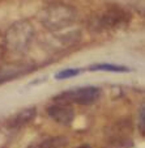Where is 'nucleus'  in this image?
<instances>
[{
    "instance_id": "nucleus-1",
    "label": "nucleus",
    "mask_w": 145,
    "mask_h": 148,
    "mask_svg": "<svg viewBox=\"0 0 145 148\" xmlns=\"http://www.w3.org/2000/svg\"><path fill=\"white\" fill-rule=\"evenodd\" d=\"M41 25L50 32H60L73 25L77 20V9L64 1H50L38 13Z\"/></svg>"
},
{
    "instance_id": "nucleus-2",
    "label": "nucleus",
    "mask_w": 145,
    "mask_h": 148,
    "mask_svg": "<svg viewBox=\"0 0 145 148\" xmlns=\"http://www.w3.org/2000/svg\"><path fill=\"white\" fill-rule=\"evenodd\" d=\"M35 29L29 21H17L4 34V47L11 53H24L31 45Z\"/></svg>"
},
{
    "instance_id": "nucleus-3",
    "label": "nucleus",
    "mask_w": 145,
    "mask_h": 148,
    "mask_svg": "<svg viewBox=\"0 0 145 148\" xmlns=\"http://www.w3.org/2000/svg\"><path fill=\"white\" fill-rule=\"evenodd\" d=\"M99 88L88 85V87H80L75 89L65 90L63 93H59L54 97V101H63L68 103H76V105H90L95 102L99 97Z\"/></svg>"
},
{
    "instance_id": "nucleus-4",
    "label": "nucleus",
    "mask_w": 145,
    "mask_h": 148,
    "mask_svg": "<svg viewBox=\"0 0 145 148\" xmlns=\"http://www.w3.org/2000/svg\"><path fill=\"white\" fill-rule=\"evenodd\" d=\"M129 17L124 11L120 9H109L103 12L102 14H98L90 21V25L97 32L101 30H109V29L119 28V26L128 24Z\"/></svg>"
},
{
    "instance_id": "nucleus-5",
    "label": "nucleus",
    "mask_w": 145,
    "mask_h": 148,
    "mask_svg": "<svg viewBox=\"0 0 145 148\" xmlns=\"http://www.w3.org/2000/svg\"><path fill=\"white\" fill-rule=\"evenodd\" d=\"M47 114L54 122L61 126H71L75 121V110L72 105L63 101H55V103L47 108Z\"/></svg>"
},
{
    "instance_id": "nucleus-6",
    "label": "nucleus",
    "mask_w": 145,
    "mask_h": 148,
    "mask_svg": "<svg viewBox=\"0 0 145 148\" xmlns=\"http://www.w3.org/2000/svg\"><path fill=\"white\" fill-rule=\"evenodd\" d=\"M34 70L35 67L28 63H9V64L0 66V84L13 79H18L26 73L33 72Z\"/></svg>"
},
{
    "instance_id": "nucleus-7",
    "label": "nucleus",
    "mask_w": 145,
    "mask_h": 148,
    "mask_svg": "<svg viewBox=\"0 0 145 148\" xmlns=\"http://www.w3.org/2000/svg\"><path fill=\"white\" fill-rule=\"evenodd\" d=\"M35 115H37V108L29 106L26 109H22L21 112H18L17 114H14L8 121L7 125H8L9 129H21V127H25L31 121L35 119Z\"/></svg>"
},
{
    "instance_id": "nucleus-8",
    "label": "nucleus",
    "mask_w": 145,
    "mask_h": 148,
    "mask_svg": "<svg viewBox=\"0 0 145 148\" xmlns=\"http://www.w3.org/2000/svg\"><path fill=\"white\" fill-rule=\"evenodd\" d=\"M68 145V139L65 136H50L38 142L30 148H65Z\"/></svg>"
},
{
    "instance_id": "nucleus-9",
    "label": "nucleus",
    "mask_w": 145,
    "mask_h": 148,
    "mask_svg": "<svg viewBox=\"0 0 145 148\" xmlns=\"http://www.w3.org/2000/svg\"><path fill=\"white\" fill-rule=\"evenodd\" d=\"M88 71H105V72H128L129 68L122 64H114V63H95L88 67Z\"/></svg>"
},
{
    "instance_id": "nucleus-10",
    "label": "nucleus",
    "mask_w": 145,
    "mask_h": 148,
    "mask_svg": "<svg viewBox=\"0 0 145 148\" xmlns=\"http://www.w3.org/2000/svg\"><path fill=\"white\" fill-rule=\"evenodd\" d=\"M80 73V70H76V68H69V70H64V71H60L59 73L55 75L56 80H64V79H71V77H75Z\"/></svg>"
},
{
    "instance_id": "nucleus-11",
    "label": "nucleus",
    "mask_w": 145,
    "mask_h": 148,
    "mask_svg": "<svg viewBox=\"0 0 145 148\" xmlns=\"http://www.w3.org/2000/svg\"><path fill=\"white\" fill-rule=\"evenodd\" d=\"M139 129L141 131V134H145V108L142 105L139 110Z\"/></svg>"
},
{
    "instance_id": "nucleus-12",
    "label": "nucleus",
    "mask_w": 145,
    "mask_h": 148,
    "mask_svg": "<svg viewBox=\"0 0 145 148\" xmlns=\"http://www.w3.org/2000/svg\"><path fill=\"white\" fill-rule=\"evenodd\" d=\"M78 148H90L89 145H81V147H78Z\"/></svg>"
}]
</instances>
